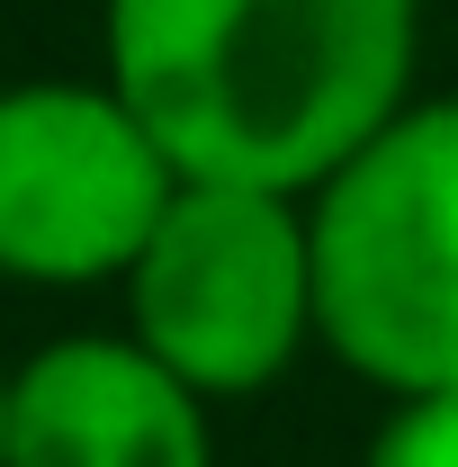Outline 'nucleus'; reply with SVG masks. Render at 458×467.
<instances>
[{"mask_svg": "<svg viewBox=\"0 0 458 467\" xmlns=\"http://www.w3.org/2000/svg\"><path fill=\"white\" fill-rule=\"evenodd\" d=\"M180 162L109 72H36L0 90V279L117 288L162 225Z\"/></svg>", "mask_w": 458, "mask_h": 467, "instance_id": "4", "label": "nucleus"}, {"mask_svg": "<svg viewBox=\"0 0 458 467\" xmlns=\"http://www.w3.org/2000/svg\"><path fill=\"white\" fill-rule=\"evenodd\" d=\"M324 359L369 396H458V90H413L306 198Z\"/></svg>", "mask_w": 458, "mask_h": 467, "instance_id": "2", "label": "nucleus"}, {"mask_svg": "<svg viewBox=\"0 0 458 467\" xmlns=\"http://www.w3.org/2000/svg\"><path fill=\"white\" fill-rule=\"evenodd\" d=\"M9 387H18V359H0V467H9Z\"/></svg>", "mask_w": 458, "mask_h": 467, "instance_id": "7", "label": "nucleus"}, {"mask_svg": "<svg viewBox=\"0 0 458 467\" xmlns=\"http://www.w3.org/2000/svg\"><path fill=\"white\" fill-rule=\"evenodd\" d=\"M126 333L207 405H252L324 350L306 198L252 180H180L117 279Z\"/></svg>", "mask_w": 458, "mask_h": 467, "instance_id": "3", "label": "nucleus"}, {"mask_svg": "<svg viewBox=\"0 0 458 467\" xmlns=\"http://www.w3.org/2000/svg\"><path fill=\"white\" fill-rule=\"evenodd\" d=\"M359 467H458V396H413L387 405Z\"/></svg>", "mask_w": 458, "mask_h": 467, "instance_id": "6", "label": "nucleus"}, {"mask_svg": "<svg viewBox=\"0 0 458 467\" xmlns=\"http://www.w3.org/2000/svg\"><path fill=\"white\" fill-rule=\"evenodd\" d=\"M9 467H216V405L117 333H55L18 359Z\"/></svg>", "mask_w": 458, "mask_h": 467, "instance_id": "5", "label": "nucleus"}, {"mask_svg": "<svg viewBox=\"0 0 458 467\" xmlns=\"http://www.w3.org/2000/svg\"><path fill=\"white\" fill-rule=\"evenodd\" d=\"M99 72L180 180L315 198L422 90V0H99Z\"/></svg>", "mask_w": 458, "mask_h": 467, "instance_id": "1", "label": "nucleus"}]
</instances>
